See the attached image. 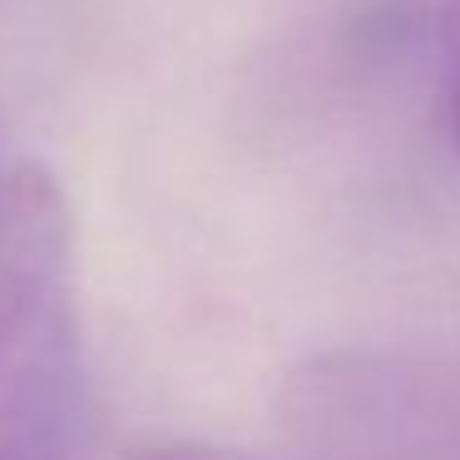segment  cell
Segmentation results:
<instances>
[{
    "instance_id": "obj_1",
    "label": "cell",
    "mask_w": 460,
    "mask_h": 460,
    "mask_svg": "<svg viewBox=\"0 0 460 460\" xmlns=\"http://www.w3.org/2000/svg\"><path fill=\"white\" fill-rule=\"evenodd\" d=\"M80 307L70 199L40 164L0 169V460H75Z\"/></svg>"
},
{
    "instance_id": "obj_2",
    "label": "cell",
    "mask_w": 460,
    "mask_h": 460,
    "mask_svg": "<svg viewBox=\"0 0 460 460\" xmlns=\"http://www.w3.org/2000/svg\"><path fill=\"white\" fill-rule=\"evenodd\" d=\"M446 40H450V84H446V124L450 144L460 154V11H446Z\"/></svg>"
},
{
    "instance_id": "obj_3",
    "label": "cell",
    "mask_w": 460,
    "mask_h": 460,
    "mask_svg": "<svg viewBox=\"0 0 460 460\" xmlns=\"http://www.w3.org/2000/svg\"><path fill=\"white\" fill-rule=\"evenodd\" d=\"M149 460H233V456H213V450H164V456H149Z\"/></svg>"
}]
</instances>
